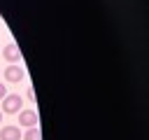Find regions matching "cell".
<instances>
[{
    "mask_svg": "<svg viewBox=\"0 0 149 140\" xmlns=\"http://www.w3.org/2000/svg\"><path fill=\"white\" fill-rule=\"evenodd\" d=\"M21 105H23V100H21L19 93H9V96L2 98V112L5 114H16L21 110Z\"/></svg>",
    "mask_w": 149,
    "mask_h": 140,
    "instance_id": "6da1fadb",
    "label": "cell"
},
{
    "mask_svg": "<svg viewBox=\"0 0 149 140\" xmlns=\"http://www.w3.org/2000/svg\"><path fill=\"white\" fill-rule=\"evenodd\" d=\"M5 79L12 82V84H19L23 79V68L21 65H7L5 68Z\"/></svg>",
    "mask_w": 149,
    "mask_h": 140,
    "instance_id": "7a4b0ae2",
    "label": "cell"
},
{
    "mask_svg": "<svg viewBox=\"0 0 149 140\" xmlns=\"http://www.w3.org/2000/svg\"><path fill=\"white\" fill-rule=\"evenodd\" d=\"M19 124L26 126V128L37 126V112H33V110H21V112H19Z\"/></svg>",
    "mask_w": 149,
    "mask_h": 140,
    "instance_id": "3957f363",
    "label": "cell"
},
{
    "mask_svg": "<svg viewBox=\"0 0 149 140\" xmlns=\"http://www.w3.org/2000/svg\"><path fill=\"white\" fill-rule=\"evenodd\" d=\"M2 56H5V61H9V63H19V58H21V49H19L16 44H7V47L2 49Z\"/></svg>",
    "mask_w": 149,
    "mask_h": 140,
    "instance_id": "277c9868",
    "label": "cell"
},
{
    "mask_svg": "<svg viewBox=\"0 0 149 140\" xmlns=\"http://www.w3.org/2000/svg\"><path fill=\"white\" fill-rule=\"evenodd\" d=\"M0 140H21L19 126H2L0 128Z\"/></svg>",
    "mask_w": 149,
    "mask_h": 140,
    "instance_id": "5b68a950",
    "label": "cell"
},
{
    "mask_svg": "<svg viewBox=\"0 0 149 140\" xmlns=\"http://www.w3.org/2000/svg\"><path fill=\"white\" fill-rule=\"evenodd\" d=\"M23 140H42V133H40V126H30L26 131V135H21Z\"/></svg>",
    "mask_w": 149,
    "mask_h": 140,
    "instance_id": "8992f818",
    "label": "cell"
},
{
    "mask_svg": "<svg viewBox=\"0 0 149 140\" xmlns=\"http://www.w3.org/2000/svg\"><path fill=\"white\" fill-rule=\"evenodd\" d=\"M26 98H28L30 103H35V91H33V89H28V93H26Z\"/></svg>",
    "mask_w": 149,
    "mask_h": 140,
    "instance_id": "52a82bcc",
    "label": "cell"
},
{
    "mask_svg": "<svg viewBox=\"0 0 149 140\" xmlns=\"http://www.w3.org/2000/svg\"><path fill=\"white\" fill-rule=\"evenodd\" d=\"M7 96V89H5V84H0V100Z\"/></svg>",
    "mask_w": 149,
    "mask_h": 140,
    "instance_id": "ba28073f",
    "label": "cell"
},
{
    "mask_svg": "<svg viewBox=\"0 0 149 140\" xmlns=\"http://www.w3.org/2000/svg\"><path fill=\"white\" fill-rule=\"evenodd\" d=\"M0 121H2V112H0Z\"/></svg>",
    "mask_w": 149,
    "mask_h": 140,
    "instance_id": "9c48e42d",
    "label": "cell"
}]
</instances>
